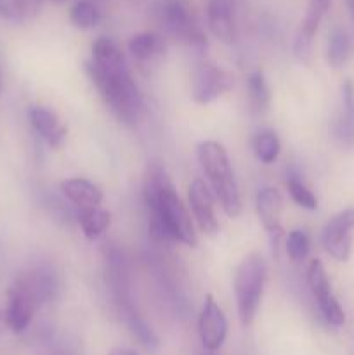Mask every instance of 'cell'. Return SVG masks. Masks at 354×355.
<instances>
[{
    "label": "cell",
    "instance_id": "1",
    "mask_svg": "<svg viewBox=\"0 0 354 355\" xmlns=\"http://www.w3.org/2000/svg\"><path fill=\"white\" fill-rule=\"evenodd\" d=\"M142 189H144L142 196L149 217L148 229L153 238L174 239L194 248L198 245V238L191 215L180 201L162 163H149Z\"/></svg>",
    "mask_w": 354,
    "mask_h": 355
},
{
    "label": "cell",
    "instance_id": "2",
    "mask_svg": "<svg viewBox=\"0 0 354 355\" xmlns=\"http://www.w3.org/2000/svg\"><path fill=\"white\" fill-rule=\"evenodd\" d=\"M85 71L111 113L124 123L134 125L141 114L142 97L128 68L106 71L87 61Z\"/></svg>",
    "mask_w": 354,
    "mask_h": 355
},
{
    "label": "cell",
    "instance_id": "3",
    "mask_svg": "<svg viewBox=\"0 0 354 355\" xmlns=\"http://www.w3.org/2000/svg\"><path fill=\"white\" fill-rule=\"evenodd\" d=\"M196 155L210 182L212 193L219 200L224 214L238 217L242 211V198L226 148L217 141H203L198 144Z\"/></svg>",
    "mask_w": 354,
    "mask_h": 355
},
{
    "label": "cell",
    "instance_id": "4",
    "mask_svg": "<svg viewBox=\"0 0 354 355\" xmlns=\"http://www.w3.org/2000/svg\"><path fill=\"white\" fill-rule=\"evenodd\" d=\"M266 279L267 262L260 253H250L236 267L233 288H235L236 307H238V319L245 328L255 319Z\"/></svg>",
    "mask_w": 354,
    "mask_h": 355
},
{
    "label": "cell",
    "instance_id": "5",
    "mask_svg": "<svg viewBox=\"0 0 354 355\" xmlns=\"http://www.w3.org/2000/svg\"><path fill=\"white\" fill-rule=\"evenodd\" d=\"M162 19L169 33L189 47H205L207 35L187 0H165Z\"/></svg>",
    "mask_w": 354,
    "mask_h": 355
},
{
    "label": "cell",
    "instance_id": "6",
    "mask_svg": "<svg viewBox=\"0 0 354 355\" xmlns=\"http://www.w3.org/2000/svg\"><path fill=\"white\" fill-rule=\"evenodd\" d=\"M235 87V76L228 69L212 62L196 66L191 75V97L198 104H208L228 94Z\"/></svg>",
    "mask_w": 354,
    "mask_h": 355
},
{
    "label": "cell",
    "instance_id": "7",
    "mask_svg": "<svg viewBox=\"0 0 354 355\" xmlns=\"http://www.w3.org/2000/svg\"><path fill=\"white\" fill-rule=\"evenodd\" d=\"M307 284L309 288H311V293L314 295L319 314L325 319L326 324L335 326V328L342 326L344 322H346V314H344L339 300L333 297L332 286H330L328 276H326V270L325 267H323L321 260L314 259L309 263Z\"/></svg>",
    "mask_w": 354,
    "mask_h": 355
},
{
    "label": "cell",
    "instance_id": "8",
    "mask_svg": "<svg viewBox=\"0 0 354 355\" xmlns=\"http://www.w3.org/2000/svg\"><path fill=\"white\" fill-rule=\"evenodd\" d=\"M354 231V208H346L340 214L333 215L321 232L323 248L330 257L339 262H347L351 257Z\"/></svg>",
    "mask_w": 354,
    "mask_h": 355
},
{
    "label": "cell",
    "instance_id": "9",
    "mask_svg": "<svg viewBox=\"0 0 354 355\" xmlns=\"http://www.w3.org/2000/svg\"><path fill=\"white\" fill-rule=\"evenodd\" d=\"M37 307L38 302L35 300L30 290L19 279H16L7 291V305L3 311L6 326L12 333L19 335L24 329H28Z\"/></svg>",
    "mask_w": 354,
    "mask_h": 355
},
{
    "label": "cell",
    "instance_id": "10",
    "mask_svg": "<svg viewBox=\"0 0 354 355\" xmlns=\"http://www.w3.org/2000/svg\"><path fill=\"white\" fill-rule=\"evenodd\" d=\"M198 335H200L201 345L205 350L215 352L222 347L228 336V321L212 295H207L201 307L200 319H198Z\"/></svg>",
    "mask_w": 354,
    "mask_h": 355
},
{
    "label": "cell",
    "instance_id": "11",
    "mask_svg": "<svg viewBox=\"0 0 354 355\" xmlns=\"http://www.w3.org/2000/svg\"><path fill=\"white\" fill-rule=\"evenodd\" d=\"M187 198H189V207L200 231L203 234L214 236L219 231V220L215 215V200L210 187L205 184V180L194 179L189 184Z\"/></svg>",
    "mask_w": 354,
    "mask_h": 355
},
{
    "label": "cell",
    "instance_id": "12",
    "mask_svg": "<svg viewBox=\"0 0 354 355\" xmlns=\"http://www.w3.org/2000/svg\"><path fill=\"white\" fill-rule=\"evenodd\" d=\"M255 211L262 227L274 239V245H278L283 234V227H281L283 198L280 191L276 187H262L255 198Z\"/></svg>",
    "mask_w": 354,
    "mask_h": 355
},
{
    "label": "cell",
    "instance_id": "13",
    "mask_svg": "<svg viewBox=\"0 0 354 355\" xmlns=\"http://www.w3.org/2000/svg\"><path fill=\"white\" fill-rule=\"evenodd\" d=\"M235 0H207V23L215 38L231 44L236 37Z\"/></svg>",
    "mask_w": 354,
    "mask_h": 355
},
{
    "label": "cell",
    "instance_id": "14",
    "mask_svg": "<svg viewBox=\"0 0 354 355\" xmlns=\"http://www.w3.org/2000/svg\"><path fill=\"white\" fill-rule=\"evenodd\" d=\"M28 116H30V123L33 127V130L51 148H61L68 130H66L65 125H61V121H59L58 114L54 111H51L45 106H33L28 111Z\"/></svg>",
    "mask_w": 354,
    "mask_h": 355
},
{
    "label": "cell",
    "instance_id": "15",
    "mask_svg": "<svg viewBox=\"0 0 354 355\" xmlns=\"http://www.w3.org/2000/svg\"><path fill=\"white\" fill-rule=\"evenodd\" d=\"M335 139L346 148H354V82L346 80L342 85V113L333 127Z\"/></svg>",
    "mask_w": 354,
    "mask_h": 355
},
{
    "label": "cell",
    "instance_id": "16",
    "mask_svg": "<svg viewBox=\"0 0 354 355\" xmlns=\"http://www.w3.org/2000/svg\"><path fill=\"white\" fill-rule=\"evenodd\" d=\"M61 191L71 203L80 208L99 207L103 203V191L83 177H73L61 182Z\"/></svg>",
    "mask_w": 354,
    "mask_h": 355
},
{
    "label": "cell",
    "instance_id": "17",
    "mask_svg": "<svg viewBox=\"0 0 354 355\" xmlns=\"http://www.w3.org/2000/svg\"><path fill=\"white\" fill-rule=\"evenodd\" d=\"M90 62L96 64L97 68L106 69V71H118V69L127 68V62H125L124 54H121V49L118 47V44L113 38L108 37H101L94 42L92 59H90Z\"/></svg>",
    "mask_w": 354,
    "mask_h": 355
},
{
    "label": "cell",
    "instance_id": "18",
    "mask_svg": "<svg viewBox=\"0 0 354 355\" xmlns=\"http://www.w3.org/2000/svg\"><path fill=\"white\" fill-rule=\"evenodd\" d=\"M128 51L139 61H151V59L163 54L165 44H163L160 35L151 33V31H144V33L134 35L130 38V42H128Z\"/></svg>",
    "mask_w": 354,
    "mask_h": 355
},
{
    "label": "cell",
    "instance_id": "19",
    "mask_svg": "<svg viewBox=\"0 0 354 355\" xmlns=\"http://www.w3.org/2000/svg\"><path fill=\"white\" fill-rule=\"evenodd\" d=\"M110 222H111L110 211L101 210L99 207L80 208L78 224L80 227H82L85 238L90 239V241L99 238V236L110 227Z\"/></svg>",
    "mask_w": 354,
    "mask_h": 355
},
{
    "label": "cell",
    "instance_id": "20",
    "mask_svg": "<svg viewBox=\"0 0 354 355\" xmlns=\"http://www.w3.org/2000/svg\"><path fill=\"white\" fill-rule=\"evenodd\" d=\"M248 103L253 113H266L271 104V90L262 71H253L248 75Z\"/></svg>",
    "mask_w": 354,
    "mask_h": 355
},
{
    "label": "cell",
    "instance_id": "21",
    "mask_svg": "<svg viewBox=\"0 0 354 355\" xmlns=\"http://www.w3.org/2000/svg\"><path fill=\"white\" fill-rule=\"evenodd\" d=\"M351 54V42L342 28H333L328 35V45H326V59L332 68H340L347 62Z\"/></svg>",
    "mask_w": 354,
    "mask_h": 355
},
{
    "label": "cell",
    "instance_id": "22",
    "mask_svg": "<svg viewBox=\"0 0 354 355\" xmlns=\"http://www.w3.org/2000/svg\"><path fill=\"white\" fill-rule=\"evenodd\" d=\"M253 151L257 159L264 165H271L281 153V142L273 130H262L253 139Z\"/></svg>",
    "mask_w": 354,
    "mask_h": 355
},
{
    "label": "cell",
    "instance_id": "23",
    "mask_svg": "<svg viewBox=\"0 0 354 355\" xmlns=\"http://www.w3.org/2000/svg\"><path fill=\"white\" fill-rule=\"evenodd\" d=\"M69 19H71L73 26L78 28V30H92L94 26H97L101 16L94 3L80 0L69 10Z\"/></svg>",
    "mask_w": 354,
    "mask_h": 355
},
{
    "label": "cell",
    "instance_id": "24",
    "mask_svg": "<svg viewBox=\"0 0 354 355\" xmlns=\"http://www.w3.org/2000/svg\"><path fill=\"white\" fill-rule=\"evenodd\" d=\"M287 187L292 200H294L298 207L305 208V210H316V208H318V200H316V196L312 194V191L298 179V175L288 177Z\"/></svg>",
    "mask_w": 354,
    "mask_h": 355
},
{
    "label": "cell",
    "instance_id": "25",
    "mask_svg": "<svg viewBox=\"0 0 354 355\" xmlns=\"http://www.w3.org/2000/svg\"><path fill=\"white\" fill-rule=\"evenodd\" d=\"M309 250H311V241L309 236L301 229H294L287 236V255L292 262H302L307 259Z\"/></svg>",
    "mask_w": 354,
    "mask_h": 355
},
{
    "label": "cell",
    "instance_id": "26",
    "mask_svg": "<svg viewBox=\"0 0 354 355\" xmlns=\"http://www.w3.org/2000/svg\"><path fill=\"white\" fill-rule=\"evenodd\" d=\"M14 9L21 17H33L40 10L42 0H12Z\"/></svg>",
    "mask_w": 354,
    "mask_h": 355
},
{
    "label": "cell",
    "instance_id": "27",
    "mask_svg": "<svg viewBox=\"0 0 354 355\" xmlns=\"http://www.w3.org/2000/svg\"><path fill=\"white\" fill-rule=\"evenodd\" d=\"M309 2L314 3V6H318L319 9L325 10V12L330 9V6H332V0H309Z\"/></svg>",
    "mask_w": 354,
    "mask_h": 355
},
{
    "label": "cell",
    "instance_id": "28",
    "mask_svg": "<svg viewBox=\"0 0 354 355\" xmlns=\"http://www.w3.org/2000/svg\"><path fill=\"white\" fill-rule=\"evenodd\" d=\"M0 16L9 17L10 16V7L6 0H0Z\"/></svg>",
    "mask_w": 354,
    "mask_h": 355
},
{
    "label": "cell",
    "instance_id": "29",
    "mask_svg": "<svg viewBox=\"0 0 354 355\" xmlns=\"http://www.w3.org/2000/svg\"><path fill=\"white\" fill-rule=\"evenodd\" d=\"M110 355H137V354L132 352V350H127V349H115V350H111Z\"/></svg>",
    "mask_w": 354,
    "mask_h": 355
},
{
    "label": "cell",
    "instance_id": "30",
    "mask_svg": "<svg viewBox=\"0 0 354 355\" xmlns=\"http://www.w3.org/2000/svg\"><path fill=\"white\" fill-rule=\"evenodd\" d=\"M346 3H347V9H349L351 17H353L354 21V0H346Z\"/></svg>",
    "mask_w": 354,
    "mask_h": 355
},
{
    "label": "cell",
    "instance_id": "31",
    "mask_svg": "<svg viewBox=\"0 0 354 355\" xmlns=\"http://www.w3.org/2000/svg\"><path fill=\"white\" fill-rule=\"evenodd\" d=\"M3 326H6V318H3V312L0 311V331L3 329Z\"/></svg>",
    "mask_w": 354,
    "mask_h": 355
},
{
    "label": "cell",
    "instance_id": "32",
    "mask_svg": "<svg viewBox=\"0 0 354 355\" xmlns=\"http://www.w3.org/2000/svg\"><path fill=\"white\" fill-rule=\"evenodd\" d=\"M3 90V76H2V71H0V94H2Z\"/></svg>",
    "mask_w": 354,
    "mask_h": 355
},
{
    "label": "cell",
    "instance_id": "33",
    "mask_svg": "<svg viewBox=\"0 0 354 355\" xmlns=\"http://www.w3.org/2000/svg\"><path fill=\"white\" fill-rule=\"evenodd\" d=\"M54 2H58V3H61V2H65V0H54Z\"/></svg>",
    "mask_w": 354,
    "mask_h": 355
}]
</instances>
